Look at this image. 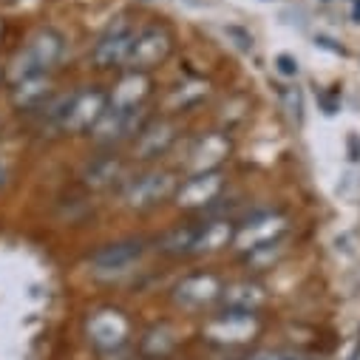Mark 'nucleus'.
Masks as SVG:
<instances>
[{
    "label": "nucleus",
    "mask_w": 360,
    "mask_h": 360,
    "mask_svg": "<svg viewBox=\"0 0 360 360\" xmlns=\"http://www.w3.org/2000/svg\"><path fill=\"white\" fill-rule=\"evenodd\" d=\"M65 51V37L57 32V29H40L29 43L26 49H20L9 65V79L18 82V79H26V77H37V74H46L49 68H54L60 63Z\"/></svg>",
    "instance_id": "1"
},
{
    "label": "nucleus",
    "mask_w": 360,
    "mask_h": 360,
    "mask_svg": "<svg viewBox=\"0 0 360 360\" xmlns=\"http://www.w3.org/2000/svg\"><path fill=\"white\" fill-rule=\"evenodd\" d=\"M105 111H108V94L100 91V88H82L77 94L63 97L51 108V117L63 131L82 134V131H91Z\"/></svg>",
    "instance_id": "2"
},
{
    "label": "nucleus",
    "mask_w": 360,
    "mask_h": 360,
    "mask_svg": "<svg viewBox=\"0 0 360 360\" xmlns=\"http://www.w3.org/2000/svg\"><path fill=\"white\" fill-rule=\"evenodd\" d=\"M145 241L142 238H125V241H117V244H105L103 250H97L91 255V273L97 278H120V276H128L131 269L142 261L145 255Z\"/></svg>",
    "instance_id": "3"
},
{
    "label": "nucleus",
    "mask_w": 360,
    "mask_h": 360,
    "mask_svg": "<svg viewBox=\"0 0 360 360\" xmlns=\"http://www.w3.org/2000/svg\"><path fill=\"white\" fill-rule=\"evenodd\" d=\"M176 179L170 170H148L136 176L125 188V207L131 210H150L162 202H167L176 193Z\"/></svg>",
    "instance_id": "4"
},
{
    "label": "nucleus",
    "mask_w": 360,
    "mask_h": 360,
    "mask_svg": "<svg viewBox=\"0 0 360 360\" xmlns=\"http://www.w3.org/2000/svg\"><path fill=\"white\" fill-rule=\"evenodd\" d=\"M173 51V34L167 32V26H145V29H136V37H134V46H131V54H128V68L131 71H148L159 63H165Z\"/></svg>",
    "instance_id": "5"
},
{
    "label": "nucleus",
    "mask_w": 360,
    "mask_h": 360,
    "mask_svg": "<svg viewBox=\"0 0 360 360\" xmlns=\"http://www.w3.org/2000/svg\"><path fill=\"white\" fill-rule=\"evenodd\" d=\"M202 335L213 346H244L258 335V315H244V312H221L210 318L202 326Z\"/></svg>",
    "instance_id": "6"
},
{
    "label": "nucleus",
    "mask_w": 360,
    "mask_h": 360,
    "mask_svg": "<svg viewBox=\"0 0 360 360\" xmlns=\"http://www.w3.org/2000/svg\"><path fill=\"white\" fill-rule=\"evenodd\" d=\"M145 128V108H108L91 128L97 145H120Z\"/></svg>",
    "instance_id": "7"
},
{
    "label": "nucleus",
    "mask_w": 360,
    "mask_h": 360,
    "mask_svg": "<svg viewBox=\"0 0 360 360\" xmlns=\"http://www.w3.org/2000/svg\"><path fill=\"white\" fill-rule=\"evenodd\" d=\"M224 185H227V179L221 170L191 173V179H185V182L176 188L173 199L182 210H202V207H210L221 196Z\"/></svg>",
    "instance_id": "8"
},
{
    "label": "nucleus",
    "mask_w": 360,
    "mask_h": 360,
    "mask_svg": "<svg viewBox=\"0 0 360 360\" xmlns=\"http://www.w3.org/2000/svg\"><path fill=\"white\" fill-rule=\"evenodd\" d=\"M85 332L100 352H114L122 349L131 338V321L120 309H100L85 321Z\"/></svg>",
    "instance_id": "9"
},
{
    "label": "nucleus",
    "mask_w": 360,
    "mask_h": 360,
    "mask_svg": "<svg viewBox=\"0 0 360 360\" xmlns=\"http://www.w3.org/2000/svg\"><path fill=\"white\" fill-rule=\"evenodd\" d=\"M134 37H136V29L131 26V20H117L105 29V34L97 40L94 51H91V60L97 68H120V65H128V54H131V46H134Z\"/></svg>",
    "instance_id": "10"
},
{
    "label": "nucleus",
    "mask_w": 360,
    "mask_h": 360,
    "mask_svg": "<svg viewBox=\"0 0 360 360\" xmlns=\"http://www.w3.org/2000/svg\"><path fill=\"white\" fill-rule=\"evenodd\" d=\"M287 219L281 213H261V216H252L250 221L238 224L236 227V238L233 244L247 252L252 247H261V244H269V241H281L287 236Z\"/></svg>",
    "instance_id": "11"
},
{
    "label": "nucleus",
    "mask_w": 360,
    "mask_h": 360,
    "mask_svg": "<svg viewBox=\"0 0 360 360\" xmlns=\"http://www.w3.org/2000/svg\"><path fill=\"white\" fill-rule=\"evenodd\" d=\"M221 290H224V284H221L219 276H213V273H193V276H185L182 281L176 284L173 298H176V304H182L188 309H205V307L219 304Z\"/></svg>",
    "instance_id": "12"
},
{
    "label": "nucleus",
    "mask_w": 360,
    "mask_h": 360,
    "mask_svg": "<svg viewBox=\"0 0 360 360\" xmlns=\"http://www.w3.org/2000/svg\"><path fill=\"white\" fill-rule=\"evenodd\" d=\"M230 139L221 131H210L205 136H199L188 153V167L191 173H207V170H219L221 162L230 156Z\"/></svg>",
    "instance_id": "13"
},
{
    "label": "nucleus",
    "mask_w": 360,
    "mask_h": 360,
    "mask_svg": "<svg viewBox=\"0 0 360 360\" xmlns=\"http://www.w3.org/2000/svg\"><path fill=\"white\" fill-rule=\"evenodd\" d=\"M179 136V128L173 122H150L145 125L136 136H134V159L139 162H150V159H159L162 153L170 150V145L176 142Z\"/></svg>",
    "instance_id": "14"
},
{
    "label": "nucleus",
    "mask_w": 360,
    "mask_h": 360,
    "mask_svg": "<svg viewBox=\"0 0 360 360\" xmlns=\"http://www.w3.org/2000/svg\"><path fill=\"white\" fill-rule=\"evenodd\" d=\"M221 307L224 312H244L255 315L266 304V290L258 281H233L221 290Z\"/></svg>",
    "instance_id": "15"
},
{
    "label": "nucleus",
    "mask_w": 360,
    "mask_h": 360,
    "mask_svg": "<svg viewBox=\"0 0 360 360\" xmlns=\"http://www.w3.org/2000/svg\"><path fill=\"white\" fill-rule=\"evenodd\" d=\"M148 97H150V77L145 71H131L111 88L108 108H142Z\"/></svg>",
    "instance_id": "16"
},
{
    "label": "nucleus",
    "mask_w": 360,
    "mask_h": 360,
    "mask_svg": "<svg viewBox=\"0 0 360 360\" xmlns=\"http://www.w3.org/2000/svg\"><path fill=\"white\" fill-rule=\"evenodd\" d=\"M125 176V162L114 153L108 156H97L82 167V185L91 188V191H108L114 188L120 179Z\"/></svg>",
    "instance_id": "17"
},
{
    "label": "nucleus",
    "mask_w": 360,
    "mask_h": 360,
    "mask_svg": "<svg viewBox=\"0 0 360 360\" xmlns=\"http://www.w3.org/2000/svg\"><path fill=\"white\" fill-rule=\"evenodd\" d=\"M236 238V224L230 219H210L196 224V244H193V255L202 252H219L224 247H230Z\"/></svg>",
    "instance_id": "18"
},
{
    "label": "nucleus",
    "mask_w": 360,
    "mask_h": 360,
    "mask_svg": "<svg viewBox=\"0 0 360 360\" xmlns=\"http://www.w3.org/2000/svg\"><path fill=\"white\" fill-rule=\"evenodd\" d=\"M51 97V79L49 74H37V77H26L12 82V105L20 111L37 108Z\"/></svg>",
    "instance_id": "19"
},
{
    "label": "nucleus",
    "mask_w": 360,
    "mask_h": 360,
    "mask_svg": "<svg viewBox=\"0 0 360 360\" xmlns=\"http://www.w3.org/2000/svg\"><path fill=\"white\" fill-rule=\"evenodd\" d=\"M179 343V335L170 323H156L145 332V338L139 340V352L150 360H159V357H167Z\"/></svg>",
    "instance_id": "20"
},
{
    "label": "nucleus",
    "mask_w": 360,
    "mask_h": 360,
    "mask_svg": "<svg viewBox=\"0 0 360 360\" xmlns=\"http://www.w3.org/2000/svg\"><path fill=\"white\" fill-rule=\"evenodd\" d=\"M244 255V264L247 269H252V273H264V269H273L281 258H284V238L281 241H269V244H261V247H252Z\"/></svg>",
    "instance_id": "21"
},
{
    "label": "nucleus",
    "mask_w": 360,
    "mask_h": 360,
    "mask_svg": "<svg viewBox=\"0 0 360 360\" xmlns=\"http://www.w3.org/2000/svg\"><path fill=\"white\" fill-rule=\"evenodd\" d=\"M193 244H196V224H185L170 230L159 247L167 255H193Z\"/></svg>",
    "instance_id": "22"
},
{
    "label": "nucleus",
    "mask_w": 360,
    "mask_h": 360,
    "mask_svg": "<svg viewBox=\"0 0 360 360\" xmlns=\"http://www.w3.org/2000/svg\"><path fill=\"white\" fill-rule=\"evenodd\" d=\"M205 94H207V85L199 82V79H193V82H185V85L173 88L165 105H167L170 111H188V108H193Z\"/></svg>",
    "instance_id": "23"
},
{
    "label": "nucleus",
    "mask_w": 360,
    "mask_h": 360,
    "mask_svg": "<svg viewBox=\"0 0 360 360\" xmlns=\"http://www.w3.org/2000/svg\"><path fill=\"white\" fill-rule=\"evenodd\" d=\"M244 360H312L301 352H287V349H258L252 354H247Z\"/></svg>",
    "instance_id": "24"
},
{
    "label": "nucleus",
    "mask_w": 360,
    "mask_h": 360,
    "mask_svg": "<svg viewBox=\"0 0 360 360\" xmlns=\"http://www.w3.org/2000/svg\"><path fill=\"white\" fill-rule=\"evenodd\" d=\"M278 68H281V74H287V77L298 74V63H295L292 57H287V54H281V57H278Z\"/></svg>",
    "instance_id": "25"
},
{
    "label": "nucleus",
    "mask_w": 360,
    "mask_h": 360,
    "mask_svg": "<svg viewBox=\"0 0 360 360\" xmlns=\"http://www.w3.org/2000/svg\"><path fill=\"white\" fill-rule=\"evenodd\" d=\"M352 20L360 23V0H352Z\"/></svg>",
    "instance_id": "26"
}]
</instances>
